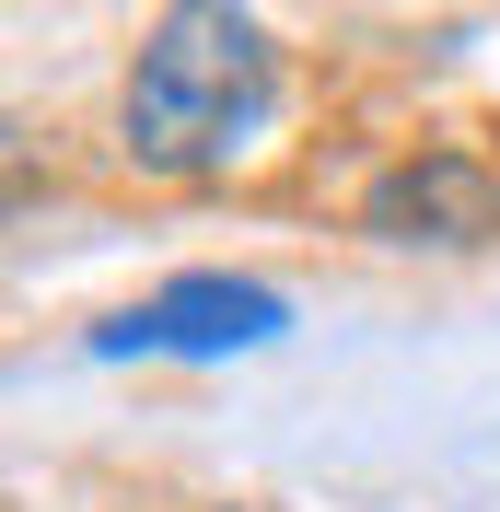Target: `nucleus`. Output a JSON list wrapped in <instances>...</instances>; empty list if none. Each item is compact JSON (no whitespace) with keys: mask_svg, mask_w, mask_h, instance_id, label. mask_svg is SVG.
I'll list each match as a JSON object with an SVG mask.
<instances>
[{"mask_svg":"<svg viewBox=\"0 0 500 512\" xmlns=\"http://www.w3.org/2000/svg\"><path fill=\"white\" fill-rule=\"evenodd\" d=\"M256 105H268V35L233 0H175L128 82V152L152 175H198L256 128Z\"/></svg>","mask_w":500,"mask_h":512,"instance_id":"1","label":"nucleus"},{"mask_svg":"<svg viewBox=\"0 0 500 512\" xmlns=\"http://www.w3.org/2000/svg\"><path fill=\"white\" fill-rule=\"evenodd\" d=\"M256 338H280V291H256V280H175L152 291L128 326H105V350H256Z\"/></svg>","mask_w":500,"mask_h":512,"instance_id":"2","label":"nucleus"},{"mask_svg":"<svg viewBox=\"0 0 500 512\" xmlns=\"http://www.w3.org/2000/svg\"><path fill=\"white\" fill-rule=\"evenodd\" d=\"M489 222H500V175L454 163V152L384 175V198H373V233H396V245H477Z\"/></svg>","mask_w":500,"mask_h":512,"instance_id":"3","label":"nucleus"}]
</instances>
